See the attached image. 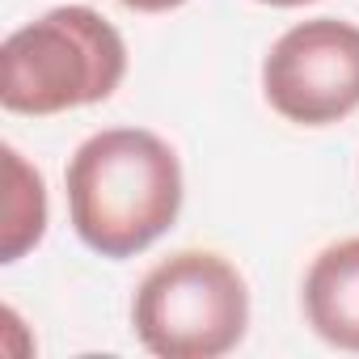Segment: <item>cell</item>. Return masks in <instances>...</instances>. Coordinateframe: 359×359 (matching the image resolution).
<instances>
[{
  "label": "cell",
  "mask_w": 359,
  "mask_h": 359,
  "mask_svg": "<svg viewBox=\"0 0 359 359\" xmlns=\"http://www.w3.org/2000/svg\"><path fill=\"white\" fill-rule=\"evenodd\" d=\"M304 317L317 338L359 351V237L325 245L304 271Z\"/></svg>",
  "instance_id": "obj_5"
},
{
  "label": "cell",
  "mask_w": 359,
  "mask_h": 359,
  "mask_svg": "<svg viewBox=\"0 0 359 359\" xmlns=\"http://www.w3.org/2000/svg\"><path fill=\"white\" fill-rule=\"evenodd\" d=\"M258 5H271V9H300V5H313V0H258Z\"/></svg>",
  "instance_id": "obj_8"
},
{
  "label": "cell",
  "mask_w": 359,
  "mask_h": 359,
  "mask_svg": "<svg viewBox=\"0 0 359 359\" xmlns=\"http://www.w3.org/2000/svg\"><path fill=\"white\" fill-rule=\"evenodd\" d=\"M262 97L296 127H330L359 110V26L309 18L283 30L262 60Z\"/></svg>",
  "instance_id": "obj_4"
},
{
  "label": "cell",
  "mask_w": 359,
  "mask_h": 359,
  "mask_svg": "<svg viewBox=\"0 0 359 359\" xmlns=\"http://www.w3.org/2000/svg\"><path fill=\"white\" fill-rule=\"evenodd\" d=\"M127 76L123 34L89 5H60L0 43V106L47 118L106 102Z\"/></svg>",
  "instance_id": "obj_2"
},
{
  "label": "cell",
  "mask_w": 359,
  "mask_h": 359,
  "mask_svg": "<svg viewBox=\"0 0 359 359\" xmlns=\"http://www.w3.org/2000/svg\"><path fill=\"white\" fill-rule=\"evenodd\" d=\"M5 212H0V262H22L47 233V187L43 173L5 144Z\"/></svg>",
  "instance_id": "obj_6"
},
{
  "label": "cell",
  "mask_w": 359,
  "mask_h": 359,
  "mask_svg": "<svg viewBox=\"0 0 359 359\" xmlns=\"http://www.w3.org/2000/svg\"><path fill=\"white\" fill-rule=\"evenodd\" d=\"M131 330L156 359H220L250 330L245 275L212 250H177L140 279Z\"/></svg>",
  "instance_id": "obj_3"
},
{
  "label": "cell",
  "mask_w": 359,
  "mask_h": 359,
  "mask_svg": "<svg viewBox=\"0 0 359 359\" xmlns=\"http://www.w3.org/2000/svg\"><path fill=\"white\" fill-rule=\"evenodd\" d=\"M68 220L102 258H135L182 212L187 182L177 152L148 127L93 131L64 169Z\"/></svg>",
  "instance_id": "obj_1"
},
{
  "label": "cell",
  "mask_w": 359,
  "mask_h": 359,
  "mask_svg": "<svg viewBox=\"0 0 359 359\" xmlns=\"http://www.w3.org/2000/svg\"><path fill=\"white\" fill-rule=\"evenodd\" d=\"M118 5H127V9H135V13H169V9H177V5H187V0H118Z\"/></svg>",
  "instance_id": "obj_7"
}]
</instances>
